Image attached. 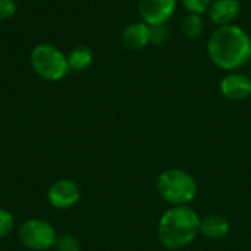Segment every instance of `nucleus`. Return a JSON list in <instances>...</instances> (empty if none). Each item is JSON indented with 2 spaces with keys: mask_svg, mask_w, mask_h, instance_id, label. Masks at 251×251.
I'll return each instance as SVG.
<instances>
[{
  "mask_svg": "<svg viewBox=\"0 0 251 251\" xmlns=\"http://www.w3.org/2000/svg\"><path fill=\"white\" fill-rule=\"evenodd\" d=\"M18 4L15 0H0V21H6L15 16Z\"/></svg>",
  "mask_w": 251,
  "mask_h": 251,
  "instance_id": "18",
  "label": "nucleus"
},
{
  "mask_svg": "<svg viewBox=\"0 0 251 251\" xmlns=\"http://www.w3.org/2000/svg\"><path fill=\"white\" fill-rule=\"evenodd\" d=\"M15 228V218L13 215L6 210L0 209V238H6Z\"/></svg>",
  "mask_w": 251,
  "mask_h": 251,
  "instance_id": "17",
  "label": "nucleus"
},
{
  "mask_svg": "<svg viewBox=\"0 0 251 251\" xmlns=\"http://www.w3.org/2000/svg\"><path fill=\"white\" fill-rule=\"evenodd\" d=\"M19 241L29 250L47 251L57 241L56 228L44 219H28L18 229Z\"/></svg>",
  "mask_w": 251,
  "mask_h": 251,
  "instance_id": "5",
  "label": "nucleus"
},
{
  "mask_svg": "<svg viewBox=\"0 0 251 251\" xmlns=\"http://www.w3.org/2000/svg\"><path fill=\"white\" fill-rule=\"evenodd\" d=\"M178 0H140L138 12L147 25H162L174 16Z\"/></svg>",
  "mask_w": 251,
  "mask_h": 251,
  "instance_id": "7",
  "label": "nucleus"
},
{
  "mask_svg": "<svg viewBox=\"0 0 251 251\" xmlns=\"http://www.w3.org/2000/svg\"><path fill=\"white\" fill-rule=\"evenodd\" d=\"M250 76H251V60H250Z\"/></svg>",
  "mask_w": 251,
  "mask_h": 251,
  "instance_id": "19",
  "label": "nucleus"
},
{
  "mask_svg": "<svg viewBox=\"0 0 251 251\" xmlns=\"http://www.w3.org/2000/svg\"><path fill=\"white\" fill-rule=\"evenodd\" d=\"M207 54L219 69L235 72L250 63L251 37L235 24L216 26L207 40Z\"/></svg>",
  "mask_w": 251,
  "mask_h": 251,
  "instance_id": "1",
  "label": "nucleus"
},
{
  "mask_svg": "<svg viewBox=\"0 0 251 251\" xmlns=\"http://www.w3.org/2000/svg\"><path fill=\"white\" fill-rule=\"evenodd\" d=\"M199 213L190 206H171L159 219L157 237L168 250L188 247L200 234Z\"/></svg>",
  "mask_w": 251,
  "mask_h": 251,
  "instance_id": "2",
  "label": "nucleus"
},
{
  "mask_svg": "<svg viewBox=\"0 0 251 251\" xmlns=\"http://www.w3.org/2000/svg\"><path fill=\"white\" fill-rule=\"evenodd\" d=\"M68 56V65L69 71L74 72H82L93 63V50L85 44H78L71 49Z\"/></svg>",
  "mask_w": 251,
  "mask_h": 251,
  "instance_id": "12",
  "label": "nucleus"
},
{
  "mask_svg": "<svg viewBox=\"0 0 251 251\" xmlns=\"http://www.w3.org/2000/svg\"><path fill=\"white\" fill-rule=\"evenodd\" d=\"M182 1V6L184 9L188 12V13H193V15H204L209 12L210 9V4L213 0H181Z\"/></svg>",
  "mask_w": 251,
  "mask_h": 251,
  "instance_id": "15",
  "label": "nucleus"
},
{
  "mask_svg": "<svg viewBox=\"0 0 251 251\" xmlns=\"http://www.w3.org/2000/svg\"><path fill=\"white\" fill-rule=\"evenodd\" d=\"M207 13L216 26L231 25L241 13V3L240 0H213Z\"/></svg>",
  "mask_w": 251,
  "mask_h": 251,
  "instance_id": "9",
  "label": "nucleus"
},
{
  "mask_svg": "<svg viewBox=\"0 0 251 251\" xmlns=\"http://www.w3.org/2000/svg\"><path fill=\"white\" fill-rule=\"evenodd\" d=\"M229 229H231V225L228 219H225L221 215L212 213V215L201 218L200 221V234L212 241L224 240L229 234Z\"/></svg>",
  "mask_w": 251,
  "mask_h": 251,
  "instance_id": "11",
  "label": "nucleus"
},
{
  "mask_svg": "<svg viewBox=\"0 0 251 251\" xmlns=\"http://www.w3.org/2000/svg\"><path fill=\"white\" fill-rule=\"evenodd\" d=\"M204 21H203V16L201 15H193V13H188L182 24H181V31L182 34L190 38V40H196L199 37H201L203 31H204Z\"/></svg>",
  "mask_w": 251,
  "mask_h": 251,
  "instance_id": "13",
  "label": "nucleus"
},
{
  "mask_svg": "<svg viewBox=\"0 0 251 251\" xmlns=\"http://www.w3.org/2000/svg\"><path fill=\"white\" fill-rule=\"evenodd\" d=\"M47 200L54 209L68 210L81 200V188L72 179H59L50 185L47 191Z\"/></svg>",
  "mask_w": 251,
  "mask_h": 251,
  "instance_id": "6",
  "label": "nucleus"
},
{
  "mask_svg": "<svg viewBox=\"0 0 251 251\" xmlns=\"http://www.w3.org/2000/svg\"><path fill=\"white\" fill-rule=\"evenodd\" d=\"M57 251H81V241L75 235H62L56 241Z\"/></svg>",
  "mask_w": 251,
  "mask_h": 251,
  "instance_id": "16",
  "label": "nucleus"
},
{
  "mask_svg": "<svg viewBox=\"0 0 251 251\" xmlns=\"http://www.w3.org/2000/svg\"><path fill=\"white\" fill-rule=\"evenodd\" d=\"M156 187L159 196L171 206H188L199 191L194 176L179 168L165 169L157 176Z\"/></svg>",
  "mask_w": 251,
  "mask_h": 251,
  "instance_id": "3",
  "label": "nucleus"
},
{
  "mask_svg": "<svg viewBox=\"0 0 251 251\" xmlns=\"http://www.w3.org/2000/svg\"><path fill=\"white\" fill-rule=\"evenodd\" d=\"M222 96L232 101H241L251 97V76L241 72H228L219 84Z\"/></svg>",
  "mask_w": 251,
  "mask_h": 251,
  "instance_id": "8",
  "label": "nucleus"
},
{
  "mask_svg": "<svg viewBox=\"0 0 251 251\" xmlns=\"http://www.w3.org/2000/svg\"><path fill=\"white\" fill-rule=\"evenodd\" d=\"M121 40L124 47L131 51L143 50L147 44H150V25L143 21L132 22L122 31Z\"/></svg>",
  "mask_w": 251,
  "mask_h": 251,
  "instance_id": "10",
  "label": "nucleus"
},
{
  "mask_svg": "<svg viewBox=\"0 0 251 251\" xmlns=\"http://www.w3.org/2000/svg\"><path fill=\"white\" fill-rule=\"evenodd\" d=\"M169 38H171V28L168 26V24L150 26V44L165 46L169 41Z\"/></svg>",
  "mask_w": 251,
  "mask_h": 251,
  "instance_id": "14",
  "label": "nucleus"
},
{
  "mask_svg": "<svg viewBox=\"0 0 251 251\" xmlns=\"http://www.w3.org/2000/svg\"><path fill=\"white\" fill-rule=\"evenodd\" d=\"M29 63L32 71L44 81L57 82L69 72L68 56L54 44L40 43L29 54Z\"/></svg>",
  "mask_w": 251,
  "mask_h": 251,
  "instance_id": "4",
  "label": "nucleus"
}]
</instances>
